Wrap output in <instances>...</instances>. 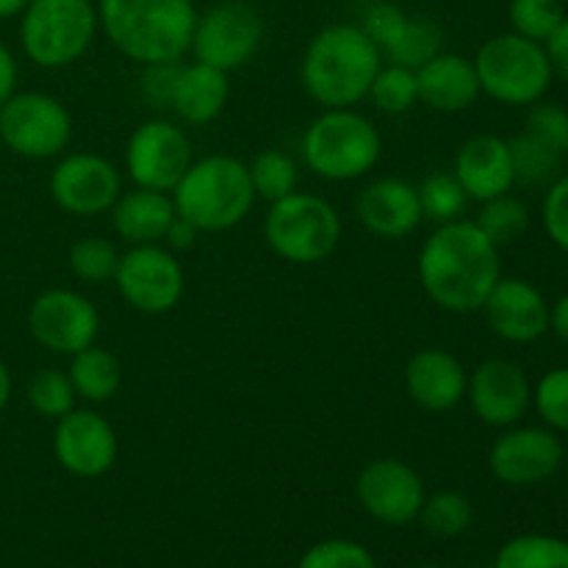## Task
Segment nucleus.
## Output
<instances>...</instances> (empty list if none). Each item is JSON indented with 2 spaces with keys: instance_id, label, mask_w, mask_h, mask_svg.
Masks as SVG:
<instances>
[{
  "instance_id": "f257e3e1",
  "label": "nucleus",
  "mask_w": 568,
  "mask_h": 568,
  "mask_svg": "<svg viewBox=\"0 0 568 568\" xmlns=\"http://www.w3.org/2000/svg\"><path fill=\"white\" fill-rule=\"evenodd\" d=\"M427 297L447 314H475L503 277L499 247L469 220L436 225L416 261Z\"/></svg>"
},
{
  "instance_id": "f03ea898",
  "label": "nucleus",
  "mask_w": 568,
  "mask_h": 568,
  "mask_svg": "<svg viewBox=\"0 0 568 568\" xmlns=\"http://www.w3.org/2000/svg\"><path fill=\"white\" fill-rule=\"evenodd\" d=\"M383 67V53L353 22L322 28L300 61V83L322 109H353L369 98V87Z\"/></svg>"
},
{
  "instance_id": "7ed1b4c3",
  "label": "nucleus",
  "mask_w": 568,
  "mask_h": 568,
  "mask_svg": "<svg viewBox=\"0 0 568 568\" xmlns=\"http://www.w3.org/2000/svg\"><path fill=\"white\" fill-rule=\"evenodd\" d=\"M100 31L136 64L183 61L192 50L197 9L192 0H98Z\"/></svg>"
},
{
  "instance_id": "20e7f679",
  "label": "nucleus",
  "mask_w": 568,
  "mask_h": 568,
  "mask_svg": "<svg viewBox=\"0 0 568 568\" xmlns=\"http://www.w3.org/2000/svg\"><path fill=\"white\" fill-rule=\"evenodd\" d=\"M170 194L175 214L200 233L231 231L247 220L258 200L247 164L227 153L194 159Z\"/></svg>"
},
{
  "instance_id": "39448f33",
  "label": "nucleus",
  "mask_w": 568,
  "mask_h": 568,
  "mask_svg": "<svg viewBox=\"0 0 568 568\" xmlns=\"http://www.w3.org/2000/svg\"><path fill=\"white\" fill-rule=\"evenodd\" d=\"M300 150L316 178L347 183L375 170L383 142L369 116L353 109H325L305 128Z\"/></svg>"
},
{
  "instance_id": "423d86ee",
  "label": "nucleus",
  "mask_w": 568,
  "mask_h": 568,
  "mask_svg": "<svg viewBox=\"0 0 568 568\" xmlns=\"http://www.w3.org/2000/svg\"><path fill=\"white\" fill-rule=\"evenodd\" d=\"M100 31L92 0H31L20 14V48L42 70L70 67Z\"/></svg>"
},
{
  "instance_id": "0eeeda50",
  "label": "nucleus",
  "mask_w": 568,
  "mask_h": 568,
  "mask_svg": "<svg viewBox=\"0 0 568 568\" xmlns=\"http://www.w3.org/2000/svg\"><path fill=\"white\" fill-rule=\"evenodd\" d=\"M264 236L272 253L294 266H314L331 258L342 242V216L322 194L292 192L270 203Z\"/></svg>"
},
{
  "instance_id": "6e6552de",
  "label": "nucleus",
  "mask_w": 568,
  "mask_h": 568,
  "mask_svg": "<svg viewBox=\"0 0 568 568\" xmlns=\"http://www.w3.org/2000/svg\"><path fill=\"white\" fill-rule=\"evenodd\" d=\"M471 61L480 92L505 105L538 103L555 75L547 48L514 31L486 39Z\"/></svg>"
},
{
  "instance_id": "1a4fd4ad",
  "label": "nucleus",
  "mask_w": 568,
  "mask_h": 568,
  "mask_svg": "<svg viewBox=\"0 0 568 568\" xmlns=\"http://www.w3.org/2000/svg\"><path fill=\"white\" fill-rule=\"evenodd\" d=\"M3 148L28 161L55 159L72 139V114L48 92H14L0 105Z\"/></svg>"
},
{
  "instance_id": "9d476101",
  "label": "nucleus",
  "mask_w": 568,
  "mask_h": 568,
  "mask_svg": "<svg viewBox=\"0 0 568 568\" xmlns=\"http://www.w3.org/2000/svg\"><path fill=\"white\" fill-rule=\"evenodd\" d=\"M264 42V20L244 0H222L209 11L197 14L192 50L194 61L227 72L242 70L261 50Z\"/></svg>"
},
{
  "instance_id": "9b49d317",
  "label": "nucleus",
  "mask_w": 568,
  "mask_h": 568,
  "mask_svg": "<svg viewBox=\"0 0 568 568\" xmlns=\"http://www.w3.org/2000/svg\"><path fill=\"white\" fill-rule=\"evenodd\" d=\"M116 292L139 314L161 316L175 308L186 288L181 261L161 244H133L120 253L116 264Z\"/></svg>"
},
{
  "instance_id": "f8f14e48",
  "label": "nucleus",
  "mask_w": 568,
  "mask_h": 568,
  "mask_svg": "<svg viewBox=\"0 0 568 568\" xmlns=\"http://www.w3.org/2000/svg\"><path fill=\"white\" fill-rule=\"evenodd\" d=\"M192 161V139L172 120L142 122L125 144V172L142 189L170 194Z\"/></svg>"
},
{
  "instance_id": "ddd939ff",
  "label": "nucleus",
  "mask_w": 568,
  "mask_h": 568,
  "mask_svg": "<svg viewBox=\"0 0 568 568\" xmlns=\"http://www.w3.org/2000/svg\"><path fill=\"white\" fill-rule=\"evenodd\" d=\"M28 331L39 347L55 355H75L94 344L100 314L89 297L72 288H48L28 308Z\"/></svg>"
},
{
  "instance_id": "4468645a",
  "label": "nucleus",
  "mask_w": 568,
  "mask_h": 568,
  "mask_svg": "<svg viewBox=\"0 0 568 568\" xmlns=\"http://www.w3.org/2000/svg\"><path fill=\"white\" fill-rule=\"evenodd\" d=\"M122 194V172L105 155H61L50 172V197L70 216H98L111 211Z\"/></svg>"
},
{
  "instance_id": "2eb2a0df",
  "label": "nucleus",
  "mask_w": 568,
  "mask_h": 568,
  "mask_svg": "<svg viewBox=\"0 0 568 568\" xmlns=\"http://www.w3.org/2000/svg\"><path fill=\"white\" fill-rule=\"evenodd\" d=\"M355 494L366 514L388 527H405L419 519L427 491L419 471L399 458H377L361 469Z\"/></svg>"
},
{
  "instance_id": "dca6fc26",
  "label": "nucleus",
  "mask_w": 568,
  "mask_h": 568,
  "mask_svg": "<svg viewBox=\"0 0 568 568\" xmlns=\"http://www.w3.org/2000/svg\"><path fill=\"white\" fill-rule=\"evenodd\" d=\"M53 455L64 471L83 480L103 477L114 469L120 442L103 414L92 408H72L61 419H55Z\"/></svg>"
},
{
  "instance_id": "f3484780",
  "label": "nucleus",
  "mask_w": 568,
  "mask_h": 568,
  "mask_svg": "<svg viewBox=\"0 0 568 568\" xmlns=\"http://www.w3.org/2000/svg\"><path fill=\"white\" fill-rule=\"evenodd\" d=\"M564 444L549 427H505L491 444L488 469L505 486H538L564 464Z\"/></svg>"
},
{
  "instance_id": "a211bd4d",
  "label": "nucleus",
  "mask_w": 568,
  "mask_h": 568,
  "mask_svg": "<svg viewBox=\"0 0 568 568\" xmlns=\"http://www.w3.org/2000/svg\"><path fill=\"white\" fill-rule=\"evenodd\" d=\"M466 399L488 427H514L532 405V386L525 369L508 358H488L469 372Z\"/></svg>"
},
{
  "instance_id": "6ab92c4d",
  "label": "nucleus",
  "mask_w": 568,
  "mask_h": 568,
  "mask_svg": "<svg viewBox=\"0 0 568 568\" xmlns=\"http://www.w3.org/2000/svg\"><path fill=\"white\" fill-rule=\"evenodd\" d=\"M480 311L491 331L510 344L538 342L549 331V303L525 277H499Z\"/></svg>"
},
{
  "instance_id": "aec40b11",
  "label": "nucleus",
  "mask_w": 568,
  "mask_h": 568,
  "mask_svg": "<svg viewBox=\"0 0 568 568\" xmlns=\"http://www.w3.org/2000/svg\"><path fill=\"white\" fill-rule=\"evenodd\" d=\"M469 372L458 355L442 347H425L405 364V392L419 408L447 414L466 399Z\"/></svg>"
},
{
  "instance_id": "412c9836",
  "label": "nucleus",
  "mask_w": 568,
  "mask_h": 568,
  "mask_svg": "<svg viewBox=\"0 0 568 568\" xmlns=\"http://www.w3.org/2000/svg\"><path fill=\"white\" fill-rule=\"evenodd\" d=\"M358 222L377 239H405L419 227L422 205L414 183L377 178L355 200Z\"/></svg>"
},
{
  "instance_id": "4be33fe9",
  "label": "nucleus",
  "mask_w": 568,
  "mask_h": 568,
  "mask_svg": "<svg viewBox=\"0 0 568 568\" xmlns=\"http://www.w3.org/2000/svg\"><path fill=\"white\" fill-rule=\"evenodd\" d=\"M453 175L464 186L466 197L486 203V200L508 194L514 189V159H510V144L494 133H480L469 142L460 144L455 155Z\"/></svg>"
},
{
  "instance_id": "5701e85b",
  "label": "nucleus",
  "mask_w": 568,
  "mask_h": 568,
  "mask_svg": "<svg viewBox=\"0 0 568 568\" xmlns=\"http://www.w3.org/2000/svg\"><path fill=\"white\" fill-rule=\"evenodd\" d=\"M416 81H419V103L442 114H460L471 109L483 94L475 61L444 50L416 70Z\"/></svg>"
},
{
  "instance_id": "b1692460",
  "label": "nucleus",
  "mask_w": 568,
  "mask_h": 568,
  "mask_svg": "<svg viewBox=\"0 0 568 568\" xmlns=\"http://www.w3.org/2000/svg\"><path fill=\"white\" fill-rule=\"evenodd\" d=\"M175 203L172 194L155 192V189H131L116 197L111 205V225L114 233L133 244H161L164 242L166 231L175 222Z\"/></svg>"
},
{
  "instance_id": "393cba45",
  "label": "nucleus",
  "mask_w": 568,
  "mask_h": 568,
  "mask_svg": "<svg viewBox=\"0 0 568 568\" xmlns=\"http://www.w3.org/2000/svg\"><path fill=\"white\" fill-rule=\"evenodd\" d=\"M231 100V78L216 67L203 61H189L178 72L175 94H172V111L186 125H209L225 111Z\"/></svg>"
},
{
  "instance_id": "a878e982",
  "label": "nucleus",
  "mask_w": 568,
  "mask_h": 568,
  "mask_svg": "<svg viewBox=\"0 0 568 568\" xmlns=\"http://www.w3.org/2000/svg\"><path fill=\"white\" fill-rule=\"evenodd\" d=\"M72 388L87 403H109L122 388V364L111 349L89 344L81 353L70 355Z\"/></svg>"
},
{
  "instance_id": "bb28decb",
  "label": "nucleus",
  "mask_w": 568,
  "mask_h": 568,
  "mask_svg": "<svg viewBox=\"0 0 568 568\" xmlns=\"http://www.w3.org/2000/svg\"><path fill=\"white\" fill-rule=\"evenodd\" d=\"M475 521V505L466 494L455 491V488H444V491L425 497L419 510V525L425 527L427 536L433 538H458Z\"/></svg>"
},
{
  "instance_id": "cd10ccee",
  "label": "nucleus",
  "mask_w": 568,
  "mask_h": 568,
  "mask_svg": "<svg viewBox=\"0 0 568 568\" xmlns=\"http://www.w3.org/2000/svg\"><path fill=\"white\" fill-rule=\"evenodd\" d=\"M494 568H568V541L541 532L516 536L499 549Z\"/></svg>"
},
{
  "instance_id": "c85d7f7f",
  "label": "nucleus",
  "mask_w": 568,
  "mask_h": 568,
  "mask_svg": "<svg viewBox=\"0 0 568 568\" xmlns=\"http://www.w3.org/2000/svg\"><path fill=\"white\" fill-rule=\"evenodd\" d=\"M442 48L444 33L436 20H430V17H408L405 31L399 33L397 42L383 53V59H388V64L419 70V67L427 64L433 55L442 53Z\"/></svg>"
},
{
  "instance_id": "c756f323",
  "label": "nucleus",
  "mask_w": 568,
  "mask_h": 568,
  "mask_svg": "<svg viewBox=\"0 0 568 568\" xmlns=\"http://www.w3.org/2000/svg\"><path fill=\"white\" fill-rule=\"evenodd\" d=\"M250 181H253L255 197L275 203V200L288 197L300 186V166L283 150H264L247 164Z\"/></svg>"
},
{
  "instance_id": "7c9ffc66",
  "label": "nucleus",
  "mask_w": 568,
  "mask_h": 568,
  "mask_svg": "<svg viewBox=\"0 0 568 568\" xmlns=\"http://www.w3.org/2000/svg\"><path fill=\"white\" fill-rule=\"evenodd\" d=\"M475 225L491 239L497 247H508L516 239L525 236V231L530 227V211L514 194H499L483 203L480 214H477Z\"/></svg>"
},
{
  "instance_id": "2f4dec72",
  "label": "nucleus",
  "mask_w": 568,
  "mask_h": 568,
  "mask_svg": "<svg viewBox=\"0 0 568 568\" xmlns=\"http://www.w3.org/2000/svg\"><path fill=\"white\" fill-rule=\"evenodd\" d=\"M416 194H419L422 220H430L436 225H447V222L460 220V214L466 211V203H469L464 186H460L453 172H430L416 186Z\"/></svg>"
},
{
  "instance_id": "473e14b6",
  "label": "nucleus",
  "mask_w": 568,
  "mask_h": 568,
  "mask_svg": "<svg viewBox=\"0 0 568 568\" xmlns=\"http://www.w3.org/2000/svg\"><path fill=\"white\" fill-rule=\"evenodd\" d=\"M369 98L383 114H405L419 103L416 70L399 64H383L369 87Z\"/></svg>"
},
{
  "instance_id": "72a5a7b5",
  "label": "nucleus",
  "mask_w": 568,
  "mask_h": 568,
  "mask_svg": "<svg viewBox=\"0 0 568 568\" xmlns=\"http://www.w3.org/2000/svg\"><path fill=\"white\" fill-rule=\"evenodd\" d=\"M26 397L33 414L44 416V419H61V416L75 408L78 394L67 372L42 369L31 377Z\"/></svg>"
},
{
  "instance_id": "f704fd0d",
  "label": "nucleus",
  "mask_w": 568,
  "mask_h": 568,
  "mask_svg": "<svg viewBox=\"0 0 568 568\" xmlns=\"http://www.w3.org/2000/svg\"><path fill=\"white\" fill-rule=\"evenodd\" d=\"M120 253L114 244L103 236L78 239L70 247V270L81 283L98 286V283L114 281Z\"/></svg>"
},
{
  "instance_id": "c9c22d12",
  "label": "nucleus",
  "mask_w": 568,
  "mask_h": 568,
  "mask_svg": "<svg viewBox=\"0 0 568 568\" xmlns=\"http://www.w3.org/2000/svg\"><path fill=\"white\" fill-rule=\"evenodd\" d=\"M508 20L514 33L544 44L566 20V9L560 0H510Z\"/></svg>"
},
{
  "instance_id": "e433bc0d",
  "label": "nucleus",
  "mask_w": 568,
  "mask_h": 568,
  "mask_svg": "<svg viewBox=\"0 0 568 568\" xmlns=\"http://www.w3.org/2000/svg\"><path fill=\"white\" fill-rule=\"evenodd\" d=\"M510 159H514V175L516 181L530 183V186H538V183L552 181L555 172H558L560 153H555L552 148L536 139L532 133H519L516 139H510Z\"/></svg>"
},
{
  "instance_id": "4c0bfd02",
  "label": "nucleus",
  "mask_w": 568,
  "mask_h": 568,
  "mask_svg": "<svg viewBox=\"0 0 568 568\" xmlns=\"http://www.w3.org/2000/svg\"><path fill=\"white\" fill-rule=\"evenodd\" d=\"M297 568H377V564L364 544L347 541V538H327V541L314 544L300 558Z\"/></svg>"
},
{
  "instance_id": "58836bf2",
  "label": "nucleus",
  "mask_w": 568,
  "mask_h": 568,
  "mask_svg": "<svg viewBox=\"0 0 568 568\" xmlns=\"http://www.w3.org/2000/svg\"><path fill=\"white\" fill-rule=\"evenodd\" d=\"M532 405L549 425V430L568 433V366L547 372L538 381L536 392H532Z\"/></svg>"
},
{
  "instance_id": "ea45409f",
  "label": "nucleus",
  "mask_w": 568,
  "mask_h": 568,
  "mask_svg": "<svg viewBox=\"0 0 568 568\" xmlns=\"http://www.w3.org/2000/svg\"><path fill=\"white\" fill-rule=\"evenodd\" d=\"M527 133L541 139L555 153H568V111L558 103H532L527 114Z\"/></svg>"
},
{
  "instance_id": "a19ab883",
  "label": "nucleus",
  "mask_w": 568,
  "mask_h": 568,
  "mask_svg": "<svg viewBox=\"0 0 568 568\" xmlns=\"http://www.w3.org/2000/svg\"><path fill=\"white\" fill-rule=\"evenodd\" d=\"M410 14H405L399 6L388 3V0H381V3H372L369 9L364 11V20H361V28H364L366 37L377 44L381 53H386L394 42L399 39V33L405 31V22H408Z\"/></svg>"
},
{
  "instance_id": "79ce46f5",
  "label": "nucleus",
  "mask_w": 568,
  "mask_h": 568,
  "mask_svg": "<svg viewBox=\"0 0 568 568\" xmlns=\"http://www.w3.org/2000/svg\"><path fill=\"white\" fill-rule=\"evenodd\" d=\"M178 72H181V61H164V64L142 67L139 92H142L144 103H150L159 111L172 109V94H175Z\"/></svg>"
},
{
  "instance_id": "37998d69",
  "label": "nucleus",
  "mask_w": 568,
  "mask_h": 568,
  "mask_svg": "<svg viewBox=\"0 0 568 568\" xmlns=\"http://www.w3.org/2000/svg\"><path fill=\"white\" fill-rule=\"evenodd\" d=\"M544 231L547 236L558 244L564 253H568V175L558 178L549 186L547 197H544Z\"/></svg>"
},
{
  "instance_id": "c03bdc74",
  "label": "nucleus",
  "mask_w": 568,
  "mask_h": 568,
  "mask_svg": "<svg viewBox=\"0 0 568 568\" xmlns=\"http://www.w3.org/2000/svg\"><path fill=\"white\" fill-rule=\"evenodd\" d=\"M549 55V64H552V72H558L564 81H568V17L558 26V31L544 42Z\"/></svg>"
},
{
  "instance_id": "a18cd8bd",
  "label": "nucleus",
  "mask_w": 568,
  "mask_h": 568,
  "mask_svg": "<svg viewBox=\"0 0 568 568\" xmlns=\"http://www.w3.org/2000/svg\"><path fill=\"white\" fill-rule=\"evenodd\" d=\"M17 81H20V70H17V59L6 42H0V105L17 92Z\"/></svg>"
},
{
  "instance_id": "49530a36",
  "label": "nucleus",
  "mask_w": 568,
  "mask_h": 568,
  "mask_svg": "<svg viewBox=\"0 0 568 568\" xmlns=\"http://www.w3.org/2000/svg\"><path fill=\"white\" fill-rule=\"evenodd\" d=\"M197 236H200V231L192 225V222H186V220H181V216H175V222H172L170 231H166L164 244L172 250V253H175V250H189V247H192V244L197 242Z\"/></svg>"
},
{
  "instance_id": "de8ad7c7",
  "label": "nucleus",
  "mask_w": 568,
  "mask_h": 568,
  "mask_svg": "<svg viewBox=\"0 0 568 568\" xmlns=\"http://www.w3.org/2000/svg\"><path fill=\"white\" fill-rule=\"evenodd\" d=\"M549 331H555V336L568 342V294L549 308Z\"/></svg>"
},
{
  "instance_id": "09e8293b",
  "label": "nucleus",
  "mask_w": 568,
  "mask_h": 568,
  "mask_svg": "<svg viewBox=\"0 0 568 568\" xmlns=\"http://www.w3.org/2000/svg\"><path fill=\"white\" fill-rule=\"evenodd\" d=\"M11 392H14V381H11V372L9 366H6V361L0 358V414L9 408Z\"/></svg>"
},
{
  "instance_id": "8fccbe9b",
  "label": "nucleus",
  "mask_w": 568,
  "mask_h": 568,
  "mask_svg": "<svg viewBox=\"0 0 568 568\" xmlns=\"http://www.w3.org/2000/svg\"><path fill=\"white\" fill-rule=\"evenodd\" d=\"M31 0H0V20H11V17H20L26 11V6Z\"/></svg>"
},
{
  "instance_id": "3c124183",
  "label": "nucleus",
  "mask_w": 568,
  "mask_h": 568,
  "mask_svg": "<svg viewBox=\"0 0 568 568\" xmlns=\"http://www.w3.org/2000/svg\"><path fill=\"white\" fill-rule=\"evenodd\" d=\"M419 568H442V566H436V564H425V566H419Z\"/></svg>"
},
{
  "instance_id": "603ef678",
  "label": "nucleus",
  "mask_w": 568,
  "mask_h": 568,
  "mask_svg": "<svg viewBox=\"0 0 568 568\" xmlns=\"http://www.w3.org/2000/svg\"><path fill=\"white\" fill-rule=\"evenodd\" d=\"M564 460H566V466H568V449H566V455H564Z\"/></svg>"
},
{
  "instance_id": "864d4df0",
  "label": "nucleus",
  "mask_w": 568,
  "mask_h": 568,
  "mask_svg": "<svg viewBox=\"0 0 568 568\" xmlns=\"http://www.w3.org/2000/svg\"><path fill=\"white\" fill-rule=\"evenodd\" d=\"M0 150H3V136H0Z\"/></svg>"
}]
</instances>
